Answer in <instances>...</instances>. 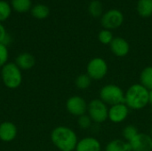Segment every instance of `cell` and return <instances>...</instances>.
I'll return each instance as SVG.
<instances>
[{
	"mask_svg": "<svg viewBox=\"0 0 152 151\" xmlns=\"http://www.w3.org/2000/svg\"><path fill=\"white\" fill-rule=\"evenodd\" d=\"M51 141L53 146L60 151H75L78 139L73 129L60 125L52 131Z\"/></svg>",
	"mask_w": 152,
	"mask_h": 151,
	"instance_id": "6da1fadb",
	"label": "cell"
},
{
	"mask_svg": "<svg viewBox=\"0 0 152 151\" xmlns=\"http://www.w3.org/2000/svg\"><path fill=\"white\" fill-rule=\"evenodd\" d=\"M125 103L130 109H143L150 104L149 90L142 86L140 83L130 85L125 92Z\"/></svg>",
	"mask_w": 152,
	"mask_h": 151,
	"instance_id": "7a4b0ae2",
	"label": "cell"
},
{
	"mask_svg": "<svg viewBox=\"0 0 152 151\" xmlns=\"http://www.w3.org/2000/svg\"><path fill=\"white\" fill-rule=\"evenodd\" d=\"M1 78L4 85L9 89H16L22 83L21 69L15 62H7L1 69Z\"/></svg>",
	"mask_w": 152,
	"mask_h": 151,
	"instance_id": "3957f363",
	"label": "cell"
},
{
	"mask_svg": "<svg viewBox=\"0 0 152 151\" xmlns=\"http://www.w3.org/2000/svg\"><path fill=\"white\" fill-rule=\"evenodd\" d=\"M99 98L110 107L125 102V92L118 85L107 84L100 89Z\"/></svg>",
	"mask_w": 152,
	"mask_h": 151,
	"instance_id": "277c9868",
	"label": "cell"
},
{
	"mask_svg": "<svg viewBox=\"0 0 152 151\" xmlns=\"http://www.w3.org/2000/svg\"><path fill=\"white\" fill-rule=\"evenodd\" d=\"M109 106L105 104L100 98L93 99L88 103L87 115L95 124H102L108 120Z\"/></svg>",
	"mask_w": 152,
	"mask_h": 151,
	"instance_id": "5b68a950",
	"label": "cell"
},
{
	"mask_svg": "<svg viewBox=\"0 0 152 151\" xmlns=\"http://www.w3.org/2000/svg\"><path fill=\"white\" fill-rule=\"evenodd\" d=\"M109 71L107 61L101 57H94L91 59L86 65V74L92 80L100 81L103 79Z\"/></svg>",
	"mask_w": 152,
	"mask_h": 151,
	"instance_id": "8992f818",
	"label": "cell"
},
{
	"mask_svg": "<svg viewBox=\"0 0 152 151\" xmlns=\"http://www.w3.org/2000/svg\"><path fill=\"white\" fill-rule=\"evenodd\" d=\"M124 14L118 9H110L101 17V24L103 28L112 30L118 28L124 22Z\"/></svg>",
	"mask_w": 152,
	"mask_h": 151,
	"instance_id": "52a82bcc",
	"label": "cell"
},
{
	"mask_svg": "<svg viewBox=\"0 0 152 151\" xmlns=\"http://www.w3.org/2000/svg\"><path fill=\"white\" fill-rule=\"evenodd\" d=\"M87 108H88V103L83 97L79 95H73L69 97L66 101L67 111L70 115L76 117H79L86 114Z\"/></svg>",
	"mask_w": 152,
	"mask_h": 151,
	"instance_id": "ba28073f",
	"label": "cell"
},
{
	"mask_svg": "<svg viewBox=\"0 0 152 151\" xmlns=\"http://www.w3.org/2000/svg\"><path fill=\"white\" fill-rule=\"evenodd\" d=\"M129 111L130 109L125 102L110 106L109 108L108 119L114 124H120L127 118Z\"/></svg>",
	"mask_w": 152,
	"mask_h": 151,
	"instance_id": "9c48e42d",
	"label": "cell"
},
{
	"mask_svg": "<svg viewBox=\"0 0 152 151\" xmlns=\"http://www.w3.org/2000/svg\"><path fill=\"white\" fill-rule=\"evenodd\" d=\"M129 144L133 151H152V137L149 133H139Z\"/></svg>",
	"mask_w": 152,
	"mask_h": 151,
	"instance_id": "30bf717a",
	"label": "cell"
},
{
	"mask_svg": "<svg viewBox=\"0 0 152 151\" xmlns=\"http://www.w3.org/2000/svg\"><path fill=\"white\" fill-rule=\"evenodd\" d=\"M111 53L117 57H126L130 52V44L126 39L121 36L114 37L110 44Z\"/></svg>",
	"mask_w": 152,
	"mask_h": 151,
	"instance_id": "8fae6325",
	"label": "cell"
},
{
	"mask_svg": "<svg viewBox=\"0 0 152 151\" xmlns=\"http://www.w3.org/2000/svg\"><path fill=\"white\" fill-rule=\"evenodd\" d=\"M75 151H102V144L95 137H85L78 140Z\"/></svg>",
	"mask_w": 152,
	"mask_h": 151,
	"instance_id": "7c38bea8",
	"label": "cell"
},
{
	"mask_svg": "<svg viewBox=\"0 0 152 151\" xmlns=\"http://www.w3.org/2000/svg\"><path fill=\"white\" fill-rule=\"evenodd\" d=\"M17 127L13 123L4 121L0 124V140L2 142H10L13 141L17 136Z\"/></svg>",
	"mask_w": 152,
	"mask_h": 151,
	"instance_id": "4fadbf2b",
	"label": "cell"
},
{
	"mask_svg": "<svg viewBox=\"0 0 152 151\" xmlns=\"http://www.w3.org/2000/svg\"><path fill=\"white\" fill-rule=\"evenodd\" d=\"M15 64L21 70H28L35 66L36 59L29 53H21L16 57Z\"/></svg>",
	"mask_w": 152,
	"mask_h": 151,
	"instance_id": "5bb4252c",
	"label": "cell"
},
{
	"mask_svg": "<svg viewBox=\"0 0 152 151\" xmlns=\"http://www.w3.org/2000/svg\"><path fill=\"white\" fill-rule=\"evenodd\" d=\"M131 147L129 142H126L123 139H114L109 142L106 146L104 151H130Z\"/></svg>",
	"mask_w": 152,
	"mask_h": 151,
	"instance_id": "9a60e30c",
	"label": "cell"
},
{
	"mask_svg": "<svg viewBox=\"0 0 152 151\" xmlns=\"http://www.w3.org/2000/svg\"><path fill=\"white\" fill-rule=\"evenodd\" d=\"M136 11L142 18H149L152 15V0H138Z\"/></svg>",
	"mask_w": 152,
	"mask_h": 151,
	"instance_id": "2e32d148",
	"label": "cell"
},
{
	"mask_svg": "<svg viewBox=\"0 0 152 151\" xmlns=\"http://www.w3.org/2000/svg\"><path fill=\"white\" fill-rule=\"evenodd\" d=\"M31 15L37 20H45L50 14V9L47 5L43 4H37L31 7L30 9Z\"/></svg>",
	"mask_w": 152,
	"mask_h": 151,
	"instance_id": "e0dca14e",
	"label": "cell"
},
{
	"mask_svg": "<svg viewBox=\"0 0 152 151\" xmlns=\"http://www.w3.org/2000/svg\"><path fill=\"white\" fill-rule=\"evenodd\" d=\"M140 84L149 91L152 89V66L145 67L140 73Z\"/></svg>",
	"mask_w": 152,
	"mask_h": 151,
	"instance_id": "ac0fdd59",
	"label": "cell"
},
{
	"mask_svg": "<svg viewBox=\"0 0 152 151\" xmlns=\"http://www.w3.org/2000/svg\"><path fill=\"white\" fill-rule=\"evenodd\" d=\"M11 7L19 13H25L31 9V0H11Z\"/></svg>",
	"mask_w": 152,
	"mask_h": 151,
	"instance_id": "d6986e66",
	"label": "cell"
},
{
	"mask_svg": "<svg viewBox=\"0 0 152 151\" xmlns=\"http://www.w3.org/2000/svg\"><path fill=\"white\" fill-rule=\"evenodd\" d=\"M88 12L94 18L102 17L103 14V5L99 0H93L88 5Z\"/></svg>",
	"mask_w": 152,
	"mask_h": 151,
	"instance_id": "ffe728a7",
	"label": "cell"
},
{
	"mask_svg": "<svg viewBox=\"0 0 152 151\" xmlns=\"http://www.w3.org/2000/svg\"><path fill=\"white\" fill-rule=\"evenodd\" d=\"M92 81L93 80L90 78V77L86 73L80 74L76 77L75 85H76L77 88L79 89V90H86L91 86Z\"/></svg>",
	"mask_w": 152,
	"mask_h": 151,
	"instance_id": "44dd1931",
	"label": "cell"
},
{
	"mask_svg": "<svg viewBox=\"0 0 152 151\" xmlns=\"http://www.w3.org/2000/svg\"><path fill=\"white\" fill-rule=\"evenodd\" d=\"M140 132L138 131V128L134 125H128L124 127V129L122 130V137L123 140H125L127 142H132L136 135L139 133Z\"/></svg>",
	"mask_w": 152,
	"mask_h": 151,
	"instance_id": "7402d4cb",
	"label": "cell"
},
{
	"mask_svg": "<svg viewBox=\"0 0 152 151\" xmlns=\"http://www.w3.org/2000/svg\"><path fill=\"white\" fill-rule=\"evenodd\" d=\"M12 12V7L9 3L4 0H0V22L6 20Z\"/></svg>",
	"mask_w": 152,
	"mask_h": 151,
	"instance_id": "603a6c76",
	"label": "cell"
},
{
	"mask_svg": "<svg viewBox=\"0 0 152 151\" xmlns=\"http://www.w3.org/2000/svg\"><path fill=\"white\" fill-rule=\"evenodd\" d=\"M113 38H114L113 34H112L111 30H109V29L103 28L98 34L99 42L102 44H105V45H110V43L112 42Z\"/></svg>",
	"mask_w": 152,
	"mask_h": 151,
	"instance_id": "cb8c5ba5",
	"label": "cell"
},
{
	"mask_svg": "<svg viewBox=\"0 0 152 151\" xmlns=\"http://www.w3.org/2000/svg\"><path fill=\"white\" fill-rule=\"evenodd\" d=\"M93 123L94 122L92 121L91 117L87 115V113L77 117V125L82 130H88L92 126Z\"/></svg>",
	"mask_w": 152,
	"mask_h": 151,
	"instance_id": "d4e9b609",
	"label": "cell"
},
{
	"mask_svg": "<svg viewBox=\"0 0 152 151\" xmlns=\"http://www.w3.org/2000/svg\"><path fill=\"white\" fill-rule=\"evenodd\" d=\"M9 58V53L7 45L0 44V69H2L7 62Z\"/></svg>",
	"mask_w": 152,
	"mask_h": 151,
	"instance_id": "484cf974",
	"label": "cell"
},
{
	"mask_svg": "<svg viewBox=\"0 0 152 151\" xmlns=\"http://www.w3.org/2000/svg\"><path fill=\"white\" fill-rule=\"evenodd\" d=\"M10 42V36H8L5 28L0 22V44H4L7 45Z\"/></svg>",
	"mask_w": 152,
	"mask_h": 151,
	"instance_id": "4316f807",
	"label": "cell"
},
{
	"mask_svg": "<svg viewBox=\"0 0 152 151\" xmlns=\"http://www.w3.org/2000/svg\"><path fill=\"white\" fill-rule=\"evenodd\" d=\"M149 102L150 105H152V89L149 91Z\"/></svg>",
	"mask_w": 152,
	"mask_h": 151,
	"instance_id": "83f0119b",
	"label": "cell"
},
{
	"mask_svg": "<svg viewBox=\"0 0 152 151\" xmlns=\"http://www.w3.org/2000/svg\"><path fill=\"white\" fill-rule=\"evenodd\" d=\"M149 134H150V135L152 137V126H151V131H150V133H149Z\"/></svg>",
	"mask_w": 152,
	"mask_h": 151,
	"instance_id": "f1b7e54d",
	"label": "cell"
},
{
	"mask_svg": "<svg viewBox=\"0 0 152 151\" xmlns=\"http://www.w3.org/2000/svg\"><path fill=\"white\" fill-rule=\"evenodd\" d=\"M151 114H152V105H151Z\"/></svg>",
	"mask_w": 152,
	"mask_h": 151,
	"instance_id": "f546056e",
	"label": "cell"
},
{
	"mask_svg": "<svg viewBox=\"0 0 152 151\" xmlns=\"http://www.w3.org/2000/svg\"><path fill=\"white\" fill-rule=\"evenodd\" d=\"M130 151H133V150H130Z\"/></svg>",
	"mask_w": 152,
	"mask_h": 151,
	"instance_id": "4dcf8cb0",
	"label": "cell"
}]
</instances>
